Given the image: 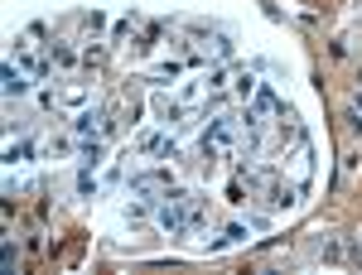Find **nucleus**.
<instances>
[{
	"label": "nucleus",
	"mask_w": 362,
	"mask_h": 275,
	"mask_svg": "<svg viewBox=\"0 0 362 275\" xmlns=\"http://www.w3.org/2000/svg\"><path fill=\"white\" fill-rule=\"evenodd\" d=\"M0 92H5V102H20V97H29V73L15 63V58L0 68Z\"/></svg>",
	"instance_id": "20e7f679"
},
{
	"label": "nucleus",
	"mask_w": 362,
	"mask_h": 275,
	"mask_svg": "<svg viewBox=\"0 0 362 275\" xmlns=\"http://www.w3.org/2000/svg\"><path fill=\"white\" fill-rule=\"evenodd\" d=\"M0 261H5V271H15V261H20V251L5 242V251H0Z\"/></svg>",
	"instance_id": "a211bd4d"
},
{
	"label": "nucleus",
	"mask_w": 362,
	"mask_h": 275,
	"mask_svg": "<svg viewBox=\"0 0 362 275\" xmlns=\"http://www.w3.org/2000/svg\"><path fill=\"white\" fill-rule=\"evenodd\" d=\"M29 160H34V140H15L10 136V145H5V169H25Z\"/></svg>",
	"instance_id": "9b49d317"
},
{
	"label": "nucleus",
	"mask_w": 362,
	"mask_h": 275,
	"mask_svg": "<svg viewBox=\"0 0 362 275\" xmlns=\"http://www.w3.org/2000/svg\"><path fill=\"white\" fill-rule=\"evenodd\" d=\"M131 150H136V155H160V160H165L169 136L160 131V126H140L136 136H131Z\"/></svg>",
	"instance_id": "423d86ee"
},
{
	"label": "nucleus",
	"mask_w": 362,
	"mask_h": 275,
	"mask_svg": "<svg viewBox=\"0 0 362 275\" xmlns=\"http://www.w3.org/2000/svg\"><path fill=\"white\" fill-rule=\"evenodd\" d=\"M150 111H155V121L160 126H184V102L179 97H165V92H150Z\"/></svg>",
	"instance_id": "39448f33"
},
{
	"label": "nucleus",
	"mask_w": 362,
	"mask_h": 275,
	"mask_svg": "<svg viewBox=\"0 0 362 275\" xmlns=\"http://www.w3.org/2000/svg\"><path fill=\"white\" fill-rule=\"evenodd\" d=\"M116 131H121V116H112L102 107H83L73 116V136L78 140H112Z\"/></svg>",
	"instance_id": "f03ea898"
},
{
	"label": "nucleus",
	"mask_w": 362,
	"mask_h": 275,
	"mask_svg": "<svg viewBox=\"0 0 362 275\" xmlns=\"http://www.w3.org/2000/svg\"><path fill=\"white\" fill-rule=\"evenodd\" d=\"M256 68H242V73H237V78H232V97H242V102H251V97H256Z\"/></svg>",
	"instance_id": "ddd939ff"
},
{
	"label": "nucleus",
	"mask_w": 362,
	"mask_h": 275,
	"mask_svg": "<svg viewBox=\"0 0 362 275\" xmlns=\"http://www.w3.org/2000/svg\"><path fill=\"white\" fill-rule=\"evenodd\" d=\"M68 155H78V136H49L44 140V160H68Z\"/></svg>",
	"instance_id": "f8f14e48"
},
{
	"label": "nucleus",
	"mask_w": 362,
	"mask_h": 275,
	"mask_svg": "<svg viewBox=\"0 0 362 275\" xmlns=\"http://www.w3.org/2000/svg\"><path fill=\"white\" fill-rule=\"evenodd\" d=\"M300 198H305V189H300V184H280V179H271V184H266V193H261L266 213H295V208H300Z\"/></svg>",
	"instance_id": "7ed1b4c3"
},
{
	"label": "nucleus",
	"mask_w": 362,
	"mask_h": 275,
	"mask_svg": "<svg viewBox=\"0 0 362 275\" xmlns=\"http://www.w3.org/2000/svg\"><path fill=\"white\" fill-rule=\"evenodd\" d=\"M232 54H237V44H232L227 34H218V29H213V58H223V63H227Z\"/></svg>",
	"instance_id": "dca6fc26"
},
{
	"label": "nucleus",
	"mask_w": 362,
	"mask_h": 275,
	"mask_svg": "<svg viewBox=\"0 0 362 275\" xmlns=\"http://www.w3.org/2000/svg\"><path fill=\"white\" fill-rule=\"evenodd\" d=\"M39 34H44V25H29L25 34H15V49H10V58L25 68L34 83H49L54 63H49V54H39Z\"/></svg>",
	"instance_id": "f257e3e1"
},
{
	"label": "nucleus",
	"mask_w": 362,
	"mask_h": 275,
	"mask_svg": "<svg viewBox=\"0 0 362 275\" xmlns=\"http://www.w3.org/2000/svg\"><path fill=\"white\" fill-rule=\"evenodd\" d=\"M49 63H54L58 73H73V68L83 63V54H78L73 44H63V39H54V44H49Z\"/></svg>",
	"instance_id": "1a4fd4ad"
},
{
	"label": "nucleus",
	"mask_w": 362,
	"mask_h": 275,
	"mask_svg": "<svg viewBox=\"0 0 362 275\" xmlns=\"http://www.w3.org/2000/svg\"><path fill=\"white\" fill-rule=\"evenodd\" d=\"M319 256H324V261H343V242H324Z\"/></svg>",
	"instance_id": "f3484780"
},
{
	"label": "nucleus",
	"mask_w": 362,
	"mask_h": 275,
	"mask_svg": "<svg viewBox=\"0 0 362 275\" xmlns=\"http://www.w3.org/2000/svg\"><path fill=\"white\" fill-rule=\"evenodd\" d=\"M107 54H112V49H107V39L87 44V49H83V68H102V63H107Z\"/></svg>",
	"instance_id": "4468645a"
},
{
	"label": "nucleus",
	"mask_w": 362,
	"mask_h": 275,
	"mask_svg": "<svg viewBox=\"0 0 362 275\" xmlns=\"http://www.w3.org/2000/svg\"><path fill=\"white\" fill-rule=\"evenodd\" d=\"M58 107H73V111L92 107V87L78 83V78H73V83H63V87H58Z\"/></svg>",
	"instance_id": "6e6552de"
},
{
	"label": "nucleus",
	"mask_w": 362,
	"mask_h": 275,
	"mask_svg": "<svg viewBox=\"0 0 362 275\" xmlns=\"http://www.w3.org/2000/svg\"><path fill=\"white\" fill-rule=\"evenodd\" d=\"M102 193V179H97V169H83L78 174V198H97Z\"/></svg>",
	"instance_id": "2eb2a0df"
},
{
	"label": "nucleus",
	"mask_w": 362,
	"mask_h": 275,
	"mask_svg": "<svg viewBox=\"0 0 362 275\" xmlns=\"http://www.w3.org/2000/svg\"><path fill=\"white\" fill-rule=\"evenodd\" d=\"M251 237V222L242 218V222H227L218 237H208V251H223V247H237V242H247Z\"/></svg>",
	"instance_id": "0eeeda50"
},
{
	"label": "nucleus",
	"mask_w": 362,
	"mask_h": 275,
	"mask_svg": "<svg viewBox=\"0 0 362 275\" xmlns=\"http://www.w3.org/2000/svg\"><path fill=\"white\" fill-rule=\"evenodd\" d=\"M107 165V140H83L78 145V169H102Z\"/></svg>",
	"instance_id": "9d476101"
}]
</instances>
